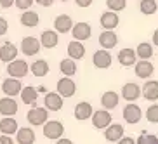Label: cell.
Wrapping results in <instances>:
<instances>
[{"label":"cell","mask_w":158,"mask_h":144,"mask_svg":"<svg viewBox=\"0 0 158 144\" xmlns=\"http://www.w3.org/2000/svg\"><path fill=\"white\" fill-rule=\"evenodd\" d=\"M30 71V66L24 59H12L7 63V73L14 78H24Z\"/></svg>","instance_id":"cell-1"},{"label":"cell","mask_w":158,"mask_h":144,"mask_svg":"<svg viewBox=\"0 0 158 144\" xmlns=\"http://www.w3.org/2000/svg\"><path fill=\"white\" fill-rule=\"evenodd\" d=\"M42 127H44L42 129L44 135H45L47 139L56 141V139H59V137H63V134H64V125H63L59 120H47Z\"/></svg>","instance_id":"cell-2"},{"label":"cell","mask_w":158,"mask_h":144,"mask_svg":"<svg viewBox=\"0 0 158 144\" xmlns=\"http://www.w3.org/2000/svg\"><path fill=\"white\" fill-rule=\"evenodd\" d=\"M26 118H28L30 125H33V127H40V125H44V123H45V121L49 120V111H47V108L33 106L31 109L28 111Z\"/></svg>","instance_id":"cell-3"},{"label":"cell","mask_w":158,"mask_h":144,"mask_svg":"<svg viewBox=\"0 0 158 144\" xmlns=\"http://www.w3.org/2000/svg\"><path fill=\"white\" fill-rule=\"evenodd\" d=\"M57 94H59L61 97H71V96H75V92H77V84H75L73 80H71V76H63V78L57 80Z\"/></svg>","instance_id":"cell-4"},{"label":"cell","mask_w":158,"mask_h":144,"mask_svg":"<svg viewBox=\"0 0 158 144\" xmlns=\"http://www.w3.org/2000/svg\"><path fill=\"white\" fill-rule=\"evenodd\" d=\"M141 118H143V109H141L135 102H129L125 108H123V120L130 125H135L139 123Z\"/></svg>","instance_id":"cell-5"},{"label":"cell","mask_w":158,"mask_h":144,"mask_svg":"<svg viewBox=\"0 0 158 144\" xmlns=\"http://www.w3.org/2000/svg\"><path fill=\"white\" fill-rule=\"evenodd\" d=\"M40 49H42L40 40H37L35 37H24L21 40V52L24 56H37Z\"/></svg>","instance_id":"cell-6"},{"label":"cell","mask_w":158,"mask_h":144,"mask_svg":"<svg viewBox=\"0 0 158 144\" xmlns=\"http://www.w3.org/2000/svg\"><path fill=\"white\" fill-rule=\"evenodd\" d=\"M134 70H135V75H137L139 78L148 80L149 76L155 73V66L149 59H139V61H135Z\"/></svg>","instance_id":"cell-7"},{"label":"cell","mask_w":158,"mask_h":144,"mask_svg":"<svg viewBox=\"0 0 158 144\" xmlns=\"http://www.w3.org/2000/svg\"><path fill=\"white\" fill-rule=\"evenodd\" d=\"M111 54H110V51H106V49H101V51H96L92 56V63L96 68H99V70H106V68H110L111 66Z\"/></svg>","instance_id":"cell-8"},{"label":"cell","mask_w":158,"mask_h":144,"mask_svg":"<svg viewBox=\"0 0 158 144\" xmlns=\"http://www.w3.org/2000/svg\"><path fill=\"white\" fill-rule=\"evenodd\" d=\"M71 35H73L75 40H80V42H84V40H89L90 35H92V28H90V24L89 23H77L71 26Z\"/></svg>","instance_id":"cell-9"},{"label":"cell","mask_w":158,"mask_h":144,"mask_svg":"<svg viewBox=\"0 0 158 144\" xmlns=\"http://www.w3.org/2000/svg\"><path fill=\"white\" fill-rule=\"evenodd\" d=\"M111 123V115L108 109H98V111L92 113V125L96 129H106L108 125Z\"/></svg>","instance_id":"cell-10"},{"label":"cell","mask_w":158,"mask_h":144,"mask_svg":"<svg viewBox=\"0 0 158 144\" xmlns=\"http://www.w3.org/2000/svg\"><path fill=\"white\" fill-rule=\"evenodd\" d=\"M141 96L146 101H158V80H146L141 87Z\"/></svg>","instance_id":"cell-11"},{"label":"cell","mask_w":158,"mask_h":144,"mask_svg":"<svg viewBox=\"0 0 158 144\" xmlns=\"http://www.w3.org/2000/svg\"><path fill=\"white\" fill-rule=\"evenodd\" d=\"M21 88H23V85H21L19 78H14V76L4 80V84H2V92H4L5 96H10V97L18 96V94L21 92Z\"/></svg>","instance_id":"cell-12"},{"label":"cell","mask_w":158,"mask_h":144,"mask_svg":"<svg viewBox=\"0 0 158 144\" xmlns=\"http://www.w3.org/2000/svg\"><path fill=\"white\" fill-rule=\"evenodd\" d=\"M63 97L57 92H47L44 97V104H45L47 111H59L63 108Z\"/></svg>","instance_id":"cell-13"},{"label":"cell","mask_w":158,"mask_h":144,"mask_svg":"<svg viewBox=\"0 0 158 144\" xmlns=\"http://www.w3.org/2000/svg\"><path fill=\"white\" fill-rule=\"evenodd\" d=\"M116 43H118V37H116V33L113 30H104L99 35V45H101V49L110 51V49L116 47Z\"/></svg>","instance_id":"cell-14"},{"label":"cell","mask_w":158,"mask_h":144,"mask_svg":"<svg viewBox=\"0 0 158 144\" xmlns=\"http://www.w3.org/2000/svg\"><path fill=\"white\" fill-rule=\"evenodd\" d=\"M102 30H115L120 23V18L116 14L115 10H108V12H102L101 14V19H99Z\"/></svg>","instance_id":"cell-15"},{"label":"cell","mask_w":158,"mask_h":144,"mask_svg":"<svg viewBox=\"0 0 158 144\" xmlns=\"http://www.w3.org/2000/svg\"><path fill=\"white\" fill-rule=\"evenodd\" d=\"M16 113H18V101H14L10 96H5L0 99V115L12 116Z\"/></svg>","instance_id":"cell-16"},{"label":"cell","mask_w":158,"mask_h":144,"mask_svg":"<svg viewBox=\"0 0 158 144\" xmlns=\"http://www.w3.org/2000/svg\"><path fill=\"white\" fill-rule=\"evenodd\" d=\"M141 96V87L137 84H134V82H129V84H125L123 87H122V97L125 99V101H137Z\"/></svg>","instance_id":"cell-17"},{"label":"cell","mask_w":158,"mask_h":144,"mask_svg":"<svg viewBox=\"0 0 158 144\" xmlns=\"http://www.w3.org/2000/svg\"><path fill=\"white\" fill-rule=\"evenodd\" d=\"M123 125H120V123H110V125L106 127V130H104V137H106V141H110V142H116V141L120 139V137H123Z\"/></svg>","instance_id":"cell-18"},{"label":"cell","mask_w":158,"mask_h":144,"mask_svg":"<svg viewBox=\"0 0 158 144\" xmlns=\"http://www.w3.org/2000/svg\"><path fill=\"white\" fill-rule=\"evenodd\" d=\"M90 116H92V106H90V102L82 101L75 106V118H77V120L85 121V120H89Z\"/></svg>","instance_id":"cell-19"},{"label":"cell","mask_w":158,"mask_h":144,"mask_svg":"<svg viewBox=\"0 0 158 144\" xmlns=\"http://www.w3.org/2000/svg\"><path fill=\"white\" fill-rule=\"evenodd\" d=\"M71 26H73V19H71L68 14L57 16L56 21H54V30H56L57 33H68V31H71Z\"/></svg>","instance_id":"cell-20"},{"label":"cell","mask_w":158,"mask_h":144,"mask_svg":"<svg viewBox=\"0 0 158 144\" xmlns=\"http://www.w3.org/2000/svg\"><path fill=\"white\" fill-rule=\"evenodd\" d=\"M118 101H120V97H118V94L115 92V90H106V92L101 96V104L104 109H115L116 106H118Z\"/></svg>","instance_id":"cell-21"},{"label":"cell","mask_w":158,"mask_h":144,"mask_svg":"<svg viewBox=\"0 0 158 144\" xmlns=\"http://www.w3.org/2000/svg\"><path fill=\"white\" fill-rule=\"evenodd\" d=\"M68 56L71 57V59H84L85 56V45L80 40H71L70 43H68Z\"/></svg>","instance_id":"cell-22"},{"label":"cell","mask_w":158,"mask_h":144,"mask_svg":"<svg viewBox=\"0 0 158 144\" xmlns=\"http://www.w3.org/2000/svg\"><path fill=\"white\" fill-rule=\"evenodd\" d=\"M18 57V47L10 42H5L4 45L0 47V61L4 63H9V61L16 59Z\"/></svg>","instance_id":"cell-23"},{"label":"cell","mask_w":158,"mask_h":144,"mask_svg":"<svg viewBox=\"0 0 158 144\" xmlns=\"http://www.w3.org/2000/svg\"><path fill=\"white\" fill-rule=\"evenodd\" d=\"M135 61H137V56H135L134 49H122V51L118 52V63H120L122 66H125V68L134 66Z\"/></svg>","instance_id":"cell-24"},{"label":"cell","mask_w":158,"mask_h":144,"mask_svg":"<svg viewBox=\"0 0 158 144\" xmlns=\"http://www.w3.org/2000/svg\"><path fill=\"white\" fill-rule=\"evenodd\" d=\"M19 129L18 121H16L14 116H4L0 120V132L2 134H7V135H12L16 134V130Z\"/></svg>","instance_id":"cell-25"},{"label":"cell","mask_w":158,"mask_h":144,"mask_svg":"<svg viewBox=\"0 0 158 144\" xmlns=\"http://www.w3.org/2000/svg\"><path fill=\"white\" fill-rule=\"evenodd\" d=\"M16 141L18 144H33L35 142V132L30 127H23V129L16 130Z\"/></svg>","instance_id":"cell-26"},{"label":"cell","mask_w":158,"mask_h":144,"mask_svg":"<svg viewBox=\"0 0 158 144\" xmlns=\"http://www.w3.org/2000/svg\"><path fill=\"white\" fill-rule=\"evenodd\" d=\"M59 42V37H57V31H52V30H45L40 37V45L45 47V49H54Z\"/></svg>","instance_id":"cell-27"},{"label":"cell","mask_w":158,"mask_h":144,"mask_svg":"<svg viewBox=\"0 0 158 144\" xmlns=\"http://www.w3.org/2000/svg\"><path fill=\"white\" fill-rule=\"evenodd\" d=\"M21 24L23 26H26V28H35L38 23H40V16L37 14V12H33V10H30V9H26L23 12V16H21Z\"/></svg>","instance_id":"cell-28"},{"label":"cell","mask_w":158,"mask_h":144,"mask_svg":"<svg viewBox=\"0 0 158 144\" xmlns=\"http://www.w3.org/2000/svg\"><path fill=\"white\" fill-rule=\"evenodd\" d=\"M19 94H21V101H23L24 104H33V102H37V99H38V90L33 88L31 85L21 88Z\"/></svg>","instance_id":"cell-29"},{"label":"cell","mask_w":158,"mask_h":144,"mask_svg":"<svg viewBox=\"0 0 158 144\" xmlns=\"http://www.w3.org/2000/svg\"><path fill=\"white\" fill-rule=\"evenodd\" d=\"M30 71H31L35 76H45L49 73V63L45 59H37L30 66Z\"/></svg>","instance_id":"cell-30"},{"label":"cell","mask_w":158,"mask_h":144,"mask_svg":"<svg viewBox=\"0 0 158 144\" xmlns=\"http://www.w3.org/2000/svg\"><path fill=\"white\" fill-rule=\"evenodd\" d=\"M153 45L148 42H141L135 49V56L139 57V59H151L153 57Z\"/></svg>","instance_id":"cell-31"},{"label":"cell","mask_w":158,"mask_h":144,"mask_svg":"<svg viewBox=\"0 0 158 144\" xmlns=\"http://www.w3.org/2000/svg\"><path fill=\"white\" fill-rule=\"evenodd\" d=\"M59 70L61 73L64 75V76H73L75 73H77V63H75V59H63L59 63Z\"/></svg>","instance_id":"cell-32"},{"label":"cell","mask_w":158,"mask_h":144,"mask_svg":"<svg viewBox=\"0 0 158 144\" xmlns=\"http://www.w3.org/2000/svg\"><path fill=\"white\" fill-rule=\"evenodd\" d=\"M139 10L143 12L144 16H153L155 12L158 10V4L155 2V0H141Z\"/></svg>","instance_id":"cell-33"},{"label":"cell","mask_w":158,"mask_h":144,"mask_svg":"<svg viewBox=\"0 0 158 144\" xmlns=\"http://www.w3.org/2000/svg\"><path fill=\"white\" fill-rule=\"evenodd\" d=\"M135 144H158V137L155 134H146V132H143L135 139Z\"/></svg>","instance_id":"cell-34"},{"label":"cell","mask_w":158,"mask_h":144,"mask_svg":"<svg viewBox=\"0 0 158 144\" xmlns=\"http://www.w3.org/2000/svg\"><path fill=\"white\" fill-rule=\"evenodd\" d=\"M144 116H146V120H148L149 123H158V104H151V106L146 109Z\"/></svg>","instance_id":"cell-35"},{"label":"cell","mask_w":158,"mask_h":144,"mask_svg":"<svg viewBox=\"0 0 158 144\" xmlns=\"http://www.w3.org/2000/svg\"><path fill=\"white\" fill-rule=\"evenodd\" d=\"M106 5L110 10H115V12H120L127 7V0H106Z\"/></svg>","instance_id":"cell-36"},{"label":"cell","mask_w":158,"mask_h":144,"mask_svg":"<svg viewBox=\"0 0 158 144\" xmlns=\"http://www.w3.org/2000/svg\"><path fill=\"white\" fill-rule=\"evenodd\" d=\"M33 2H35V0H14V5L19 10H26L33 5Z\"/></svg>","instance_id":"cell-37"},{"label":"cell","mask_w":158,"mask_h":144,"mask_svg":"<svg viewBox=\"0 0 158 144\" xmlns=\"http://www.w3.org/2000/svg\"><path fill=\"white\" fill-rule=\"evenodd\" d=\"M7 28H9V23H7V19H5V18H0V37H2V35H5Z\"/></svg>","instance_id":"cell-38"},{"label":"cell","mask_w":158,"mask_h":144,"mask_svg":"<svg viewBox=\"0 0 158 144\" xmlns=\"http://www.w3.org/2000/svg\"><path fill=\"white\" fill-rule=\"evenodd\" d=\"M0 144H14V141L10 139V135L2 134V135H0Z\"/></svg>","instance_id":"cell-39"},{"label":"cell","mask_w":158,"mask_h":144,"mask_svg":"<svg viewBox=\"0 0 158 144\" xmlns=\"http://www.w3.org/2000/svg\"><path fill=\"white\" fill-rule=\"evenodd\" d=\"M116 142L118 144H135V141L132 139V137H125V135H123V137H120Z\"/></svg>","instance_id":"cell-40"},{"label":"cell","mask_w":158,"mask_h":144,"mask_svg":"<svg viewBox=\"0 0 158 144\" xmlns=\"http://www.w3.org/2000/svg\"><path fill=\"white\" fill-rule=\"evenodd\" d=\"M75 4L78 5V7H82V9H85V7H89V5L92 4V0H75Z\"/></svg>","instance_id":"cell-41"},{"label":"cell","mask_w":158,"mask_h":144,"mask_svg":"<svg viewBox=\"0 0 158 144\" xmlns=\"http://www.w3.org/2000/svg\"><path fill=\"white\" fill-rule=\"evenodd\" d=\"M14 5V0H0V7H4V9H9Z\"/></svg>","instance_id":"cell-42"},{"label":"cell","mask_w":158,"mask_h":144,"mask_svg":"<svg viewBox=\"0 0 158 144\" xmlns=\"http://www.w3.org/2000/svg\"><path fill=\"white\" fill-rule=\"evenodd\" d=\"M37 4H40L42 7H51L52 4H54V0H35Z\"/></svg>","instance_id":"cell-43"},{"label":"cell","mask_w":158,"mask_h":144,"mask_svg":"<svg viewBox=\"0 0 158 144\" xmlns=\"http://www.w3.org/2000/svg\"><path fill=\"white\" fill-rule=\"evenodd\" d=\"M56 141H57L56 144H73V141L66 139V137H59V139H56Z\"/></svg>","instance_id":"cell-44"},{"label":"cell","mask_w":158,"mask_h":144,"mask_svg":"<svg viewBox=\"0 0 158 144\" xmlns=\"http://www.w3.org/2000/svg\"><path fill=\"white\" fill-rule=\"evenodd\" d=\"M153 43H155V45H158V30L153 33Z\"/></svg>","instance_id":"cell-45"},{"label":"cell","mask_w":158,"mask_h":144,"mask_svg":"<svg viewBox=\"0 0 158 144\" xmlns=\"http://www.w3.org/2000/svg\"><path fill=\"white\" fill-rule=\"evenodd\" d=\"M61 2H68V0H61Z\"/></svg>","instance_id":"cell-46"}]
</instances>
